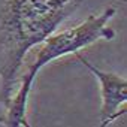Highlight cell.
Here are the masks:
<instances>
[{
    "label": "cell",
    "mask_w": 127,
    "mask_h": 127,
    "mask_svg": "<svg viewBox=\"0 0 127 127\" xmlns=\"http://www.w3.org/2000/svg\"><path fill=\"white\" fill-rule=\"evenodd\" d=\"M81 0H8L0 15V102L6 108L26 54L42 43Z\"/></svg>",
    "instance_id": "obj_1"
},
{
    "label": "cell",
    "mask_w": 127,
    "mask_h": 127,
    "mask_svg": "<svg viewBox=\"0 0 127 127\" xmlns=\"http://www.w3.org/2000/svg\"><path fill=\"white\" fill-rule=\"evenodd\" d=\"M115 15L114 8H108L100 15H91L79 26L64 30L57 34H49L43 42L42 46L33 61V64L27 70L23 78V82L11 102L8 105V114L3 118V124L8 127H21L29 126L26 112H27V100L32 91L33 81L37 72L51 63L55 58L67 55L72 52H78L81 48L99 40V39H114L115 32L108 26L109 20Z\"/></svg>",
    "instance_id": "obj_2"
},
{
    "label": "cell",
    "mask_w": 127,
    "mask_h": 127,
    "mask_svg": "<svg viewBox=\"0 0 127 127\" xmlns=\"http://www.w3.org/2000/svg\"><path fill=\"white\" fill-rule=\"evenodd\" d=\"M76 57L99 79L100 90H102V109H100L102 123H100V126L105 127V126L111 124L115 118H118L120 114H124V112H118V108L127 102V81H126V78L118 76L115 73L100 70L99 67L93 66L87 58H84L78 52H76Z\"/></svg>",
    "instance_id": "obj_3"
},
{
    "label": "cell",
    "mask_w": 127,
    "mask_h": 127,
    "mask_svg": "<svg viewBox=\"0 0 127 127\" xmlns=\"http://www.w3.org/2000/svg\"><path fill=\"white\" fill-rule=\"evenodd\" d=\"M3 118H5V117H0V123H3Z\"/></svg>",
    "instance_id": "obj_4"
}]
</instances>
